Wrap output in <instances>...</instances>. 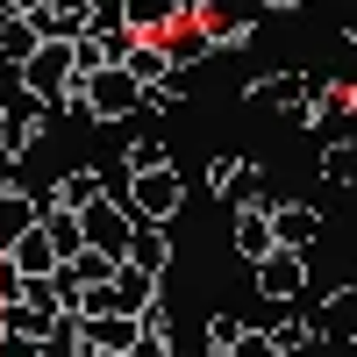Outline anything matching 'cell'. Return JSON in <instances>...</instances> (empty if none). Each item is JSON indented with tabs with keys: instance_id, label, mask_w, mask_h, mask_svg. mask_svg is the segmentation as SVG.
Masks as SVG:
<instances>
[{
	"instance_id": "6da1fadb",
	"label": "cell",
	"mask_w": 357,
	"mask_h": 357,
	"mask_svg": "<svg viewBox=\"0 0 357 357\" xmlns=\"http://www.w3.org/2000/svg\"><path fill=\"white\" fill-rule=\"evenodd\" d=\"M22 93H36L43 107H65L79 93V65H72V43H36V57L22 65Z\"/></svg>"
},
{
	"instance_id": "7a4b0ae2",
	"label": "cell",
	"mask_w": 357,
	"mask_h": 357,
	"mask_svg": "<svg viewBox=\"0 0 357 357\" xmlns=\"http://www.w3.org/2000/svg\"><path fill=\"white\" fill-rule=\"evenodd\" d=\"M122 200H129V215H136V222H172V215H178V200H186V186H178V172H172V165H158V172H136L129 186H122Z\"/></svg>"
},
{
	"instance_id": "3957f363",
	"label": "cell",
	"mask_w": 357,
	"mask_h": 357,
	"mask_svg": "<svg viewBox=\"0 0 357 357\" xmlns=\"http://www.w3.org/2000/svg\"><path fill=\"white\" fill-rule=\"evenodd\" d=\"M79 229H86V250L122 257V250H129V236H136V215H129V200H122V193H107V200H93V207L79 215Z\"/></svg>"
},
{
	"instance_id": "277c9868",
	"label": "cell",
	"mask_w": 357,
	"mask_h": 357,
	"mask_svg": "<svg viewBox=\"0 0 357 357\" xmlns=\"http://www.w3.org/2000/svg\"><path fill=\"white\" fill-rule=\"evenodd\" d=\"M186 15H193V0H122V29L129 36H151V43H165Z\"/></svg>"
},
{
	"instance_id": "5b68a950",
	"label": "cell",
	"mask_w": 357,
	"mask_h": 357,
	"mask_svg": "<svg viewBox=\"0 0 357 357\" xmlns=\"http://www.w3.org/2000/svg\"><path fill=\"white\" fill-rule=\"evenodd\" d=\"M301 286H307V257H301V250H272V257L257 264V293H264V301L286 307Z\"/></svg>"
},
{
	"instance_id": "8992f818",
	"label": "cell",
	"mask_w": 357,
	"mask_h": 357,
	"mask_svg": "<svg viewBox=\"0 0 357 357\" xmlns=\"http://www.w3.org/2000/svg\"><path fill=\"white\" fill-rule=\"evenodd\" d=\"M122 264H136L143 279H165V264H172V236H165V222H136Z\"/></svg>"
},
{
	"instance_id": "52a82bcc",
	"label": "cell",
	"mask_w": 357,
	"mask_h": 357,
	"mask_svg": "<svg viewBox=\"0 0 357 357\" xmlns=\"http://www.w3.org/2000/svg\"><path fill=\"white\" fill-rule=\"evenodd\" d=\"M36 215H43V200L36 193H22V186H0V257H8L29 229H36Z\"/></svg>"
},
{
	"instance_id": "ba28073f",
	"label": "cell",
	"mask_w": 357,
	"mask_h": 357,
	"mask_svg": "<svg viewBox=\"0 0 357 357\" xmlns=\"http://www.w3.org/2000/svg\"><path fill=\"white\" fill-rule=\"evenodd\" d=\"M93 200H107V178L100 172H65V178H57V186H50V200L43 207H65V215H86V207H93Z\"/></svg>"
},
{
	"instance_id": "9c48e42d",
	"label": "cell",
	"mask_w": 357,
	"mask_h": 357,
	"mask_svg": "<svg viewBox=\"0 0 357 357\" xmlns=\"http://www.w3.org/2000/svg\"><path fill=\"white\" fill-rule=\"evenodd\" d=\"M79 321H86V350H114V357H129V343L143 336L136 314H79Z\"/></svg>"
},
{
	"instance_id": "30bf717a",
	"label": "cell",
	"mask_w": 357,
	"mask_h": 357,
	"mask_svg": "<svg viewBox=\"0 0 357 357\" xmlns=\"http://www.w3.org/2000/svg\"><path fill=\"white\" fill-rule=\"evenodd\" d=\"M8 264H15V272H22V279H50V272H57V264H65V257H57V243H50V236H43V215H36V229H29V236H22V243L8 250Z\"/></svg>"
},
{
	"instance_id": "8fae6325",
	"label": "cell",
	"mask_w": 357,
	"mask_h": 357,
	"mask_svg": "<svg viewBox=\"0 0 357 357\" xmlns=\"http://www.w3.org/2000/svg\"><path fill=\"white\" fill-rule=\"evenodd\" d=\"M207 178H215V186H222L229 200H250V207L264 200V172H257V165H243V158H222Z\"/></svg>"
},
{
	"instance_id": "7c38bea8",
	"label": "cell",
	"mask_w": 357,
	"mask_h": 357,
	"mask_svg": "<svg viewBox=\"0 0 357 357\" xmlns=\"http://www.w3.org/2000/svg\"><path fill=\"white\" fill-rule=\"evenodd\" d=\"M314 336H336V343H357V286L329 293V307L314 314Z\"/></svg>"
},
{
	"instance_id": "4fadbf2b",
	"label": "cell",
	"mask_w": 357,
	"mask_h": 357,
	"mask_svg": "<svg viewBox=\"0 0 357 357\" xmlns=\"http://www.w3.org/2000/svg\"><path fill=\"white\" fill-rule=\"evenodd\" d=\"M264 215H272V243H279V250H307L314 229H321L307 207H264Z\"/></svg>"
},
{
	"instance_id": "5bb4252c",
	"label": "cell",
	"mask_w": 357,
	"mask_h": 357,
	"mask_svg": "<svg viewBox=\"0 0 357 357\" xmlns=\"http://www.w3.org/2000/svg\"><path fill=\"white\" fill-rule=\"evenodd\" d=\"M236 250H243L250 264H264L279 243H272V215H264V207H243V215H236Z\"/></svg>"
},
{
	"instance_id": "9a60e30c",
	"label": "cell",
	"mask_w": 357,
	"mask_h": 357,
	"mask_svg": "<svg viewBox=\"0 0 357 357\" xmlns=\"http://www.w3.org/2000/svg\"><path fill=\"white\" fill-rule=\"evenodd\" d=\"M36 43H43V36H36V22H29V15H0V57H8L15 72L36 57Z\"/></svg>"
},
{
	"instance_id": "2e32d148",
	"label": "cell",
	"mask_w": 357,
	"mask_h": 357,
	"mask_svg": "<svg viewBox=\"0 0 357 357\" xmlns=\"http://www.w3.org/2000/svg\"><path fill=\"white\" fill-rule=\"evenodd\" d=\"M43 357H86V321L79 314H57L43 329Z\"/></svg>"
},
{
	"instance_id": "e0dca14e",
	"label": "cell",
	"mask_w": 357,
	"mask_h": 357,
	"mask_svg": "<svg viewBox=\"0 0 357 357\" xmlns=\"http://www.w3.org/2000/svg\"><path fill=\"white\" fill-rule=\"evenodd\" d=\"M43 236L57 243V257H79L86 250V229H79V215H65V207H43Z\"/></svg>"
},
{
	"instance_id": "ac0fdd59",
	"label": "cell",
	"mask_w": 357,
	"mask_h": 357,
	"mask_svg": "<svg viewBox=\"0 0 357 357\" xmlns=\"http://www.w3.org/2000/svg\"><path fill=\"white\" fill-rule=\"evenodd\" d=\"M264 336H272V350H279V357H301V350L314 343V314H286V321H272Z\"/></svg>"
},
{
	"instance_id": "d6986e66",
	"label": "cell",
	"mask_w": 357,
	"mask_h": 357,
	"mask_svg": "<svg viewBox=\"0 0 357 357\" xmlns=\"http://www.w3.org/2000/svg\"><path fill=\"white\" fill-rule=\"evenodd\" d=\"M65 272H72L79 286H107L114 272H122V257H100V250H79V257H65Z\"/></svg>"
},
{
	"instance_id": "ffe728a7",
	"label": "cell",
	"mask_w": 357,
	"mask_h": 357,
	"mask_svg": "<svg viewBox=\"0 0 357 357\" xmlns=\"http://www.w3.org/2000/svg\"><path fill=\"white\" fill-rule=\"evenodd\" d=\"M243 336H250V329H243V314H207V350H222V357H229Z\"/></svg>"
},
{
	"instance_id": "44dd1931",
	"label": "cell",
	"mask_w": 357,
	"mask_h": 357,
	"mask_svg": "<svg viewBox=\"0 0 357 357\" xmlns=\"http://www.w3.org/2000/svg\"><path fill=\"white\" fill-rule=\"evenodd\" d=\"M158 165H172L165 143H158V136H136V143H129V178H136V172H158Z\"/></svg>"
},
{
	"instance_id": "7402d4cb",
	"label": "cell",
	"mask_w": 357,
	"mask_h": 357,
	"mask_svg": "<svg viewBox=\"0 0 357 357\" xmlns=\"http://www.w3.org/2000/svg\"><path fill=\"white\" fill-rule=\"evenodd\" d=\"M321 172H329L336 186H357V143H336V151L321 158Z\"/></svg>"
},
{
	"instance_id": "603a6c76",
	"label": "cell",
	"mask_w": 357,
	"mask_h": 357,
	"mask_svg": "<svg viewBox=\"0 0 357 357\" xmlns=\"http://www.w3.org/2000/svg\"><path fill=\"white\" fill-rule=\"evenodd\" d=\"M229 357H279V350H272V336H264V329H250V336H243V343H236Z\"/></svg>"
},
{
	"instance_id": "cb8c5ba5",
	"label": "cell",
	"mask_w": 357,
	"mask_h": 357,
	"mask_svg": "<svg viewBox=\"0 0 357 357\" xmlns=\"http://www.w3.org/2000/svg\"><path fill=\"white\" fill-rule=\"evenodd\" d=\"M0 357H43L36 336H0Z\"/></svg>"
},
{
	"instance_id": "d4e9b609",
	"label": "cell",
	"mask_w": 357,
	"mask_h": 357,
	"mask_svg": "<svg viewBox=\"0 0 357 357\" xmlns=\"http://www.w3.org/2000/svg\"><path fill=\"white\" fill-rule=\"evenodd\" d=\"M36 8H50V0H15V15H36Z\"/></svg>"
},
{
	"instance_id": "484cf974",
	"label": "cell",
	"mask_w": 357,
	"mask_h": 357,
	"mask_svg": "<svg viewBox=\"0 0 357 357\" xmlns=\"http://www.w3.org/2000/svg\"><path fill=\"white\" fill-rule=\"evenodd\" d=\"M0 15H15V0H0Z\"/></svg>"
},
{
	"instance_id": "4316f807",
	"label": "cell",
	"mask_w": 357,
	"mask_h": 357,
	"mask_svg": "<svg viewBox=\"0 0 357 357\" xmlns=\"http://www.w3.org/2000/svg\"><path fill=\"white\" fill-rule=\"evenodd\" d=\"M86 357H114V350H86Z\"/></svg>"
},
{
	"instance_id": "83f0119b",
	"label": "cell",
	"mask_w": 357,
	"mask_h": 357,
	"mask_svg": "<svg viewBox=\"0 0 357 357\" xmlns=\"http://www.w3.org/2000/svg\"><path fill=\"white\" fill-rule=\"evenodd\" d=\"M272 8H293V0H272Z\"/></svg>"
}]
</instances>
